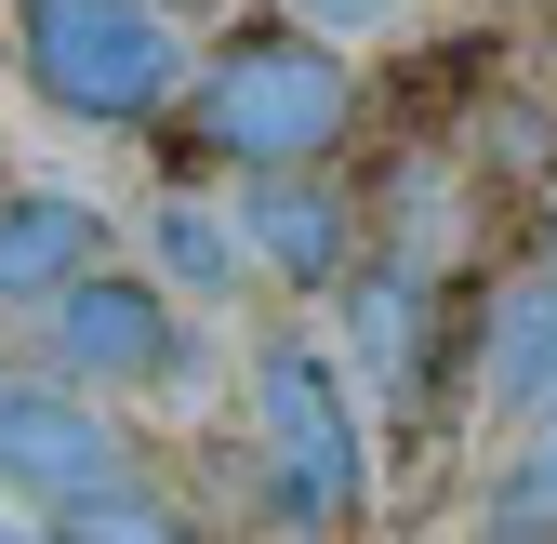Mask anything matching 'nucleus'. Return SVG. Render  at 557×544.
Segmentation results:
<instances>
[{
    "label": "nucleus",
    "mask_w": 557,
    "mask_h": 544,
    "mask_svg": "<svg viewBox=\"0 0 557 544\" xmlns=\"http://www.w3.org/2000/svg\"><path fill=\"white\" fill-rule=\"evenodd\" d=\"M345 120H359V66L293 14L226 27L186 81V147L226 160V173H319L345 147Z\"/></svg>",
    "instance_id": "obj_1"
},
{
    "label": "nucleus",
    "mask_w": 557,
    "mask_h": 544,
    "mask_svg": "<svg viewBox=\"0 0 557 544\" xmlns=\"http://www.w3.org/2000/svg\"><path fill=\"white\" fill-rule=\"evenodd\" d=\"M14 66L81 133H147L186 94V53L160 27V0H14Z\"/></svg>",
    "instance_id": "obj_2"
},
{
    "label": "nucleus",
    "mask_w": 557,
    "mask_h": 544,
    "mask_svg": "<svg viewBox=\"0 0 557 544\" xmlns=\"http://www.w3.org/2000/svg\"><path fill=\"white\" fill-rule=\"evenodd\" d=\"M252 465H265V505L293 531H359L372 505V452H359V398L319 346H265L252 359Z\"/></svg>",
    "instance_id": "obj_3"
},
{
    "label": "nucleus",
    "mask_w": 557,
    "mask_h": 544,
    "mask_svg": "<svg viewBox=\"0 0 557 544\" xmlns=\"http://www.w3.org/2000/svg\"><path fill=\"white\" fill-rule=\"evenodd\" d=\"M0 479L66 518V505H94V492L133 479V438L94 412L81 385H0Z\"/></svg>",
    "instance_id": "obj_4"
},
{
    "label": "nucleus",
    "mask_w": 557,
    "mask_h": 544,
    "mask_svg": "<svg viewBox=\"0 0 557 544\" xmlns=\"http://www.w3.org/2000/svg\"><path fill=\"white\" fill-rule=\"evenodd\" d=\"M53 372L66 385H160L173 372V306L147 280H120V265L66 280L53 293Z\"/></svg>",
    "instance_id": "obj_5"
},
{
    "label": "nucleus",
    "mask_w": 557,
    "mask_h": 544,
    "mask_svg": "<svg viewBox=\"0 0 557 544\" xmlns=\"http://www.w3.org/2000/svg\"><path fill=\"white\" fill-rule=\"evenodd\" d=\"M252 252L278 265V280H345V265H359V213H345V186H319V173H252Z\"/></svg>",
    "instance_id": "obj_6"
},
{
    "label": "nucleus",
    "mask_w": 557,
    "mask_h": 544,
    "mask_svg": "<svg viewBox=\"0 0 557 544\" xmlns=\"http://www.w3.org/2000/svg\"><path fill=\"white\" fill-rule=\"evenodd\" d=\"M66 280H94V199L0 186V306H53Z\"/></svg>",
    "instance_id": "obj_7"
},
{
    "label": "nucleus",
    "mask_w": 557,
    "mask_h": 544,
    "mask_svg": "<svg viewBox=\"0 0 557 544\" xmlns=\"http://www.w3.org/2000/svg\"><path fill=\"white\" fill-rule=\"evenodd\" d=\"M478 385H492V412H505V425H544V412H557V265H544V280H518V293L492 306Z\"/></svg>",
    "instance_id": "obj_8"
},
{
    "label": "nucleus",
    "mask_w": 557,
    "mask_h": 544,
    "mask_svg": "<svg viewBox=\"0 0 557 544\" xmlns=\"http://www.w3.org/2000/svg\"><path fill=\"white\" fill-rule=\"evenodd\" d=\"M359 359L385 385H411V359H425V265H372L359 280Z\"/></svg>",
    "instance_id": "obj_9"
},
{
    "label": "nucleus",
    "mask_w": 557,
    "mask_h": 544,
    "mask_svg": "<svg viewBox=\"0 0 557 544\" xmlns=\"http://www.w3.org/2000/svg\"><path fill=\"white\" fill-rule=\"evenodd\" d=\"M492 518H505V544H557V412H544V425L518 438V465H505Z\"/></svg>",
    "instance_id": "obj_10"
},
{
    "label": "nucleus",
    "mask_w": 557,
    "mask_h": 544,
    "mask_svg": "<svg viewBox=\"0 0 557 544\" xmlns=\"http://www.w3.org/2000/svg\"><path fill=\"white\" fill-rule=\"evenodd\" d=\"M53 531H66V544H199L160 492H133V479H120V492H94V505H66Z\"/></svg>",
    "instance_id": "obj_11"
},
{
    "label": "nucleus",
    "mask_w": 557,
    "mask_h": 544,
    "mask_svg": "<svg viewBox=\"0 0 557 544\" xmlns=\"http://www.w3.org/2000/svg\"><path fill=\"white\" fill-rule=\"evenodd\" d=\"M160 252H173V280H199V293H226V280H239V239L199 213V199H173V213H160Z\"/></svg>",
    "instance_id": "obj_12"
},
{
    "label": "nucleus",
    "mask_w": 557,
    "mask_h": 544,
    "mask_svg": "<svg viewBox=\"0 0 557 544\" xmlns=\"http://www.w3.org/2000/svg\"><path fill=\"white\" fill-rule=\"evenodd\" d=\"M293 14L332 40V27H385V14H411V0H293Z\"/></svg>",
    "instance_id": "obj_13"
},
{
    "label": "nucleus",
    "mask_w": 557,
    "mask_h": 544,
    "mask_svg": "<svg viewBox=\"0 0 557 544\" xmlns=\"http://www.w3.org/2000/svg\"><path fill=\"white\" fill-rule=\"evenodd\" d=\"M0 544H66V531H14V518H0Z\"/></svg>",
    "instance_id": "obj_14"
}]
</instances>
